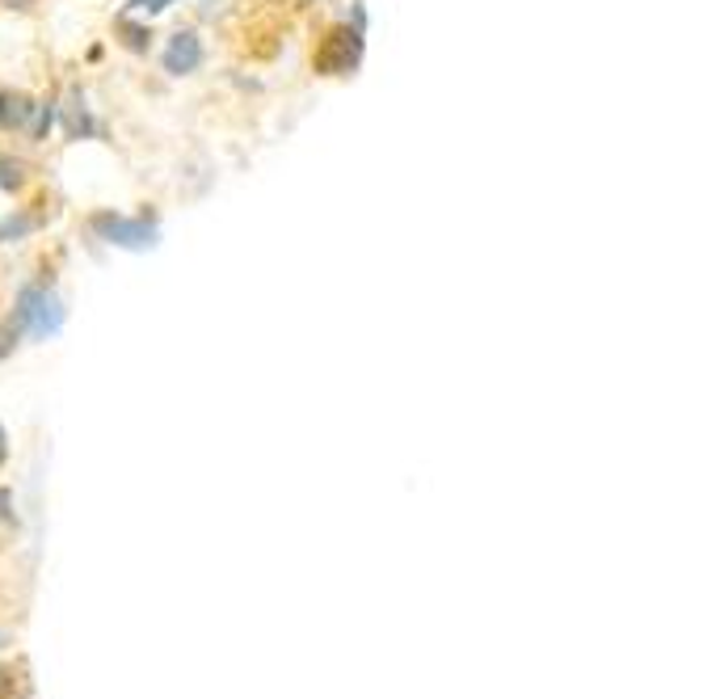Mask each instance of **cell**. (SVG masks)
<instances>
[{"mask_svg": "<svg viewBox=\"0 0 703 699\" xmlns=\"http://www.w3.org/2000/svg\"><path fill=\"white\" fill-rule=\"evenodd\" d=\"M359 60H363V39H359V30H350V25L329 30V39H324L317 51V68L324 76H345V72L359 68Z\"/></svg>", "mask_w": 703, "mask_h": 699, "instance_id": "7a4b0ae2", "label": "cell"}, {"mask_svg": "<svg viewBox=\"0 0 703 699\" xmlns=\"http://www.w3.org/2000/svg\"><path fill=\"white\" fill-rule=\"evenodd\" d=\"M165 0H135V13H161Z\"/></svg>", "mask_w": 703, "mask_h": 699, "instance_id": "9c48e42d", "label": "cell"}, {"mask_svg": "<svg viewBox=\"0 0 703 699\" xmlns=\"http://www.w3.org/2000/svg\"><path fill=\"white\" fill-rule=\"evenodd\" d=\"M13 346H18V329H13V325H0V359L13 354Z\"/></svg>", "mask_w": 703, "mask_h": 699, "instance_id": "ba28073f", "label": "cell"}, {"mask_svg": "<svg viewBox=\"0 0 703 699\" xmlns=\"http://www.w3.org/2000/svg\"><path fill=\"white\" fill-rule=\"evenodd\" d=\"M22 182H25L22 161H4V156H0V186H4V191H18Z\"/></svg>", "mask_w": 703, "mask_h": 699, "instance_id": "52a82bcc", "label": "cell"}, {"mask_svg": "<svg viewBox=\"0 0 703 699\" xmlns=\"http://www.w3.org/2000/svg\"><path fill=\"white\" fill-rule=\"evenodd\" d=\"M93 233H102L110 245H123V249H152V245H156V228H152L148 219L93 215Z\"/></svg>", "mask_w": 703, "mask_h": 699, "instance_id": "3957f363", "label": "cell"}, {"mask_svg": "<svg viewBox=\"0 0 703 699\" xmlns=\"http://www.w3.org/2000/svg\"><path fill=\"white\" fill-rule=\"evenodd\" d=\"M34 114V102L25 93H0V131L25 127Z\"/></svg>", "mask_w": 703, "mask_h": 699, "instance_id": "5b68a950", "label": "cell"}, {"mask_svg": "<svg viewBox=\"0 0 703 699\" xmlns=\"http://www.w3.org/2000/svg\"><path fill=\"white\" fill-rule=\"evenodd\" d=\"M0 464H4V430H0Z\"/></svg>", "mask_w": 703, "mask_h": 699, "instance_id": "7c38bea8", "label": "cell"}, {"mask_svg": "<svg viewBox=\"0 0 703 699\" xmlns=\"http://www.w3.org/2000/svg\"><path fill=\"white\" fill-rule=\"evenodd\" d=\"M4 4H13V9H30L34 0H4Z\"/></svg>", "mask_w": 703, "mask_h": 699, "instance_id": "8fae6325", "label": "cell"}, {"mask_svg": "<svg viewBox=\"0 0 703 699\" xmlns=\"http://www.w3.org/2000/svg\"><path fill=\"white\" fill-rule=\"evenodd\" d=\"M18 320L34 338H55L60 325H64V308L46 287H25L22 299H18Z\"/></svg>", "mask_w": 703, "mask_h": 699, "instance_id": "6da1fadb", "label": "cell"}, {"mask_svg": "<svg viewBox=\"0 0 703 699\" xmlns=\"http://www.w3.org/2000/svg\"><path fill=\"white\" fill-rule=\"evenodd\" d=\"M203 64V43H198V34H173L169 51H165V72H173V76H186V72H194V68Z\"/></svg>", "mask_w": 703, "mask_h": 699, "instance_id": "277c9868", "label": "cell"}, {"mask_svg": "<svg viewBox=\"0 0 703 699\" xmlns=\"http://www.w3.org/2000/svg\"><path fill=\"white\" fill-rule=\"evenodd\" d=\"M68 131H72V135H89V131H93L85 102H76V93H72V102H68Z\"/></svg>", "mask_w": 703, "mask_h": 699, "instance_id": "8992f818", "label": "cell"}, {"mask_svg": "<svg viewBox=\"0 0 703 699\" xmlns=\"http://www.w3.org/2000/svg\"><path fill=\"white\" fill-rule=\"evenodd\" d=\"M9 691H13V675H9V670H0V699L9 696Z\"/></svg>", "mask_w": 703, "mask_h": 699, "instance_id": "30bf717a", "label": "cell"}]
</instances>
